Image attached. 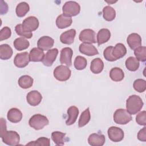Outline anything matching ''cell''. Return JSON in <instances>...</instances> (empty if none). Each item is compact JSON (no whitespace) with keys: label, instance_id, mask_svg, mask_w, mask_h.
Instances as JSON below:
<instances>
[{"label":"cell","instance_id":"cell-38","mask_svg":"<svg viewBox=\"0 0 146 146\" xmlns=\"http://www.w3.org/2000/svg\"><path fill=\"white\" fill-rule=\"evenodd\" d=\"M15 31L16 33L23 38L30 39L33 36V33H29L26 31H25L22 26V24H18L15 27Z\"/></svg>","mask_w":146,"mask_h":146},{"label":"cell","instance_id":"cell-31","mask_svg":"<svg viewBox=\"0 0 146 146\" xmlns=\"http://www.w3.org/2000/svg\"><path fill=\"white\" fill-rule=\"evenodd\" d=\"M103 16L106 21H112L115 18L116 11L111 6H106L103 9Z\"/></svg>","mask_w":146,"mask_h":146},{"label":"cell","instance_id":"cell-11","mask_svg":"<svg viewBox=\"0 0 146 146\" xmlns=\"http://www.w3.org/2000/svg\"><path fill=\"white\" fill-rule=\"evenodd\" d=\"M73 51L70 47H64L62 49L60 55V62L62 64H65L68 66L72 64V57Z\"/></svg>","mask_w":146,"mask_h":146},{"label":"cell","instance_id":"cell-6","mask_svg":"<svg viewBox=\"0 0 146 146\" xmlns=\"http://www.w3.org/2000/svg\"><path fill=\"white\" fill-rule=\"evenodd\" d=\"M2 141L8 145H17L20 141L19 134L14 131H6L1 137Z\"/></svg>","mask_w":146,"mask_h":146},{"label":"cell","instance_id":"cell-35","mask_svg":"<svg viewBox=\"0 0 146 146\" xmlns=\"http://www.w3.org/2000/svg\"><path fill=\"white\" fill-rule=\"evenodd\" d=\"M134 54L139 61L144 62L146 60V47L140 46L136 48L134 50Z\"/></svg>","mask_w":146,"mask_h":146},{"label":"cell","instance_id":"cell-40","mask_svg":"<svg viewBox=\"0 0 146 146\" xmlns=\"http://www.w3.org/2000/svg\"><path fill=\"white\" fill-rule=\"evenodd\" d=\"M11 35V29L9 27H4L0 31V40L2 41L9 38Z\"/></svg>","mask_w":146,"mask_h":146},{"label":"cell","instance_id":"cell-9","mask_svg":"<svg viewBox=\"0 0 146 146\" xmlns=\"http://www.w3.org/2000/svg\"><path fill=\"white\" fill-rule=\"evenodd\" d=\"M79 40L86 43H96L95 33V31L90 29H84L82 30L79 36Z\"/></svg>","mask_w":146,"mask_h":146},{"label":"cell","instance_id":"cell-22","mask_svg":"<svg viewBox=\"0 0 146 146\" xmlns=\"http://www.w3.org/2000/svg\"><path fill=\"white\" fill-rule=\"evenodd\" d=\"M68 118L66 121L67 125H71L75 123L79 115V110L76 106H71L67 110Z\"/></svg>","mask_w":146,"mask_h":146},{"label":"cell","instance_id":"cell-27","mask_svg":"<svg viewBox=\"0 0 146 146\" xmlns=\"http://www.w3.org/2000/svg\"><path fill=\"white\" fill-rule=\"evenodd\" d=\"M110 77L114 82H120L124 79V74L120 68L114 67L110 70Z\"/></svg>","mask_w":146,"mask_h":146},{"label":"cell","instance_id":"cell-24","mask_svg":"<svg viewBox=\"0 0 146 146\" xmlns=\"http://www.w3.org/2000/svg\"><path fill=\"white\" fill-rule=\"evenodd\" d=\"M111 32L107 29H100L97 34V42L98 46H100L107 41L110 39Z\"/></svg>","mask_w":146,"mask_h":146},{"label":"cell","instance_id":"cell-19","mask_svg":"<svg viewBox=\"0 0 146 146\" xmlns=\"http://www.w3.org/2000/svg\"><path fill=\"white\" fill-rule=\"evenodd\" d=\"M22 112L17 108H12L9 110L7 114V119L11 123H17L22 119Z\"/></svg>","mask_w":146,"mask_h":146},{"label":"cell","instance_id":"cell-30","mask_svg":"<svg viewBox=\"0 0 146 146\" xmlns=\"http://www.w3.org/2000/svg\"><path fill=\"white\" fill-rule=\"evenodd\" d=\"M126 68L131 71H135L138 70L140 66L139 61L135 57L130 56L128 58L125 62Z\"/></svg>","mask_w":146,"mask_h":146},{"label":"cell","instance_id":"cell-29","mask_svg":"<svg viewBox=\"0 0 146 146\" xmlns=\"http://www.w3.org/2000/svg\"><path fill=\"white\" fill-rule=\"evenodd\" d=\"M13 44L15 49L18 51L25 50L27 48L30 46L29 42L23 37H19L15 39Z\"/></svg>","mask_w":146,"mask_h":146},{"label":"cell","instance_id":"cell-33","mask_svg":"<svg viewBox=\"0 0 146 146\" xmlns=\"http://www.w3.org/2000/svg\"><path fill=\"white\" fill-rule=\"evenodd\" d=\"M29 10L30 6L29 4L26 2H22L16 7V14L18 17H23L29 12Z\"/></svg>","mask_w":146,"mask_h":146},{"label":"cell","instance_id":"cell-1","mask_svg":"<svg viewBox=\"0 0 146 146\" xmlns=\"http://www.w3.org/2000/svg\"><path fill=\"white\" fill-rule=\"evenodd\" d=\"M143 105L144 103L141 98L136 95L129 96L126 101L127 111L131 115H135L139 112Z\"/></svg>","mask_w":146,"mask_h":146},{"label":"cell","instance_id":"cell-8","mask_svg":"<svg viewBox=\"0 0 146 146\" xmlns=\"http://www.w3.org/2000/svg\"><path fill=\"white\" fill-rule=\"evenodd\" d=\"M108 136L109 139L113 142L121 141L124 138L123 131L117 127L112 126L108 129Z\"/></svg>","mask_w":146,"mask_h":146},{"label":"cell","instance_id":"cell-13","mask_svg":"<svg viewBox=\"0 0 146 146\" xmlns=\"http://www.w3.org/2000/svg\"><path fill=\"white\" fill-rule=\"evenodd\" d=\"M42 99L41 94L38 91L33 90L29 92L26 96L27 103L31 106H36L40 104Z\"/></svg>","mask_w":146,"mask_h":146},{"label":"cell","instance_id":"cell-45","mask_svg":"<svg viewBox=\"0 0 146 146\" xmlns=\"http://www.w3.org/2000/svg\"><path fill=\"white\" fill-rule=\"evenodd\" d=\"M8 11V5L3 1H1V14H6Z\"/></svg>","mask_w":146,"mask_h":146},{"label":"cell","instance_id":"cell-39","mask_svg":"<svg viewBox=\"0 0 146 146\" xmlns=\"http://www.w3.org/2000/svg\"><path fill=\"white\" fill-rule=\"evenodd\" d=\"M27 145H46L49 146L50 145V139L45 137H41L38 138L36 141H31L26 144Z\"/></svg>","mask_w":146,"mask_h":146},{"label":"cell","instance_id":"cell-17","mask_svg":"<svg viewBox=\"0 0 146 146\" xmlns=\"http://www.w3.org/2000/svg\"><path fill=\"white\" fill-rule=\"evenodd\" d=\"M127 42L132 50H135L141 45V38L137 33L130 34L127 38Z\"/></svg>","mask_w":146,"mask_h":146},{"label":"cell","instance_id":"cell-10","mask_svg":"<svg viewBox=\"0 0 146 146\" xmlns=\"http://www.w3.org/2000/svg\"><path fill=\"white\" fill-rule=\"evenodd\" d=\"M30 62L29 54L27 52H23L17 54L14 59V63L18 68H23L28 65Z\"/></svg>","mask_w":146,"mask_h":146},{"label":"cell","instance_id":"cell-44","mask_svg":"<svg viewBox=\"0 0 146 146\" xmlns=\"http://www.w3.org/2000/svg\"><path fill=\"white\" fill-rule=\"evenodd\" d=\"M6 128V121L3 117L1 118V137L5 134L7 131Z\"/></svg>","mask_w":146,"mask_h":146},{"label":"cell","instance_id":"cell-20","mask_svg":"<svg viewBox=\"0 0 146 146\" xmlns=\"http://www.w3.org/2000/svg\"><path fill=\"white\" fill-rule=\"evenodd\" d=\"M126 53L127 48L125 46L121 43H117L115 47H113L112 50V55L116 60L124 56Z\"/></svg>","mask_w":146,"mask_h":146},{"label":"cell","instance_id":"cell-4","mask_svg":"<svg viewBox=\"0 0 146 146\" xmlns=\"http://www.w3.org/2000/svg\"><path fill=\"white\" fill-rule=\"evenodd\" d=\"M132 120L131 115L127 110L120 108L115 111L113 113V120L118 124H126Z\"/></svg>","mask_w":146,"mask_h":146},{"label":"cell","instance_id":"cell-15","mask_svg":"<svg viewBox=\"0 0 146 146\" xmlns=\"http://www.w3.org/2000/svg\"><path fill=\"white\" fill-rule=\"evenodd\" d=\"M79 50L80 53L87 56H94L99 54L97 48L90 43H81L79 47Z\"/></svg>","mask_w":146,"mask_h":146},{"label":"cell","instance_id":"cell-25","mask_svg":"<svg viewBox=\"0 0 146 146\" xmlns=\"http://www.w3.org/2000/svg\"><path fill=\"white\" fill-rule=\"evenodd\" d=\"M104 68V63L100 58H96L94 59L90 64V70L94 74L100 73Z\"/></svg>","mask_w":146,"mask_h":146},{"label":"cell","instance_id":"cell-32","mask_svg":"<svg viewBox=\"0 0 146 146\" xmlns=\"http://www.w3.org/2000/svg\"><path fill=\"white\" fill-rule=\"evenodd\" d=\"M66 133L59 131H54L51 133V139L56 145H63Z\"/></svg>","mask_w":146,"mask_h":146},{"label":"cell","instance_id":"cell-42","mask_svg":"<svg viewBox=\"0 0 146 146\" xmlns=\"http://www.w3.org/2000/svg\"><path fill=\"white\" fill-rule=\"evenodd\" d=\"M113 48V46H108L105 48L103 51V55L105 59L110 62H113L116 60L113 58L112 55V50Z\"/></svg>","mask_w":146,"mask_h":146},{"label":"cell","instance_id":"cell-23","mask_svg":"<svg viewBox=\"0 0 146 146\" xmlns=\"http://www.w3.org/2000/svg\"><path fill=\"white\" fill-rule=\"evenodd\" d=\"M44 56V52L38 47H34L29 53V59L31 62H36L42 61Z\"/></svg>","mask_w":146,"mask_h":146},{"label":"cell","instance_id":"cell-3","mask_svg":"<svg viewBox=\"0 0 146 146\" xmlns=\"http://www.w3.org/2000/svg\"><path fill=\"white\" fill-rule=\"evenodd\" d=\"M80 6L75 1H67L62 7L63 14L67 17H74L79 14Z\"/></svg>","mask_w":146,"mask_h":146},{"label":"cell","instance_id":"cell-7","mask_svg":"<svg viewBox=\"0 0 146 146\" xmlns=\"http://www.w3.org/2000/svg\"><path fill=\"white\" fill-rule=\"evenodd\" d=\"M39 25V21L35 17L30 16L23 20L22 26L25 31L32 33L38 28Z\"/></svg>","mask_w":146,"mask_h":146},{"label":"cell","instance_id":"cell-28","mask_svg":"<svg viewBox=\"0 0 146 146\" xmlns=\"http://www.w3.org/2000/svg\"><path fill=\"white\" fill-rule=\"evenodd\" d=\"M18 83L21 88L27 89L33 86V79L29 75H23L19 78Z\"/></svg>","mask_w":146,"mask_h":146},{"label":"cell","instance_id":"cell-18","mask_svg":"<svg viewBox=\"0 0 146 146\" xmlns=\"http://www.w3.org/2000/svg\"><path fill=\"white\" fill-rule=\"evenodd\" d=\"M76 35V30L75 29H70L63 33L60 36V42L66 44H71L74 41Z\"/></svg>","mask_w":146,"mask_h":146},{"label":"cell","instance_id":"cell-14","mask_svg":"<svg viewBox=\"0 0 146 146\" xmlns=\"http://www.w3.org/2000/svg\"><path fill=\"white\" fill-rule=\"evenodd\" d=\"M54 43V40L48 36H43L40 37L38 42L37 46L38 48L43 51H47L50 50L53 46Z\"/></svg>","mask_w":146,"mask_h":146},{"label":"cell","instance_id":"cell-2","mask_svg":"<svg viewBox=\"0 0 146 146\" xmlns=\"http://www.w3.org/2000/svg\"><path fill=\"white\" fill-rule=\"evenodd\" d=\"M30 126L36 130L43 128L44 127L49 124L47 117L44 115L38 113L33 115L29 121Z\"/></svg>","mask_w":146,"mask_h":146},{"label":"cell","instance_id":"cell-12","mask_svg":"<svg viewBox=\"0 0 146 146\" xmlns=\"http://www.w3.org/2000/svg\"><path fill=\"white\" fill-rule=\"evenodd\" d=\"M58 54V50L57 48H52L47 51L44 54L43 59L42 60L43 64L47 67H50L55 62Z\"/></svg>","mask_w":146,"mask_h":146},{"label":"cell","instance_id":"cell-36","mask_svg":"<svg viewBox=\"0 0 146 146\" xmlns=\"http://www.w3.org/2000/svg\"><path fill=\"white\" fill-rule=\"evenodd\" d=\"M87 64V60L82 56H77L74 60V65L75 68L78 70H82L84 69Z\"/></svg>","mask_w":146,"mask_h":146},{"label":"cell","instance_id":"cell-21","mask_svg":"<svg viewBox=\"0 0 146 146\" xmlns=\"http://www.w3.org/2000/svg\"><path fill=\"white\" fill-rule=\"evenodd\" d=\"M72 19L71 17H67L63 14L59 15L56 19V26L60 29L67 28L72 24Z\"/></svg>","mask_w":146,"mask_h":146},{"label":"cell","instance_id":"cell-41","mask_svg":"<svg viewBox=\"0 0 146 146\" xmlns=\"http://www.w3.org/2000/svg\"><path fill=\"white\" fill-rule=\"evenodd\" d=\"M136 121L140 125L145 126L146 125V112L143 111L139 112L136 116Z\"/></svg>","mask_w":146,"mask_h":146},{"label":"cell","instance_id":"cell-5","mask_svg":"<svg viewBox=\"0 0 146 146\" xmlns=\"http://www.w3.org/2000/svg\"><path fill=\"white\" fill-rule=\"evenodd\" d=\"M53 74L56 80L64 82L69 79L71 76V71L68 67L62 64L57 66L54 69Z\"/></svg>","mask_w":146,"mask_h":146},{"label":"cell","instance_id":"cell-16","mask_svg":"<svg viewBox=\"0 0 146 146\" xmlns=\"http://www.w3.org/2000/svg\"><path fill=\"white\" fill-rule=\"evenodd\" d=\"M106 138L104 135L94 133L88 138V142L91 146H102L105 143Z\"/></svg>","mask_w":146,"mask_h":146},{"label":"cell","instance_id":"cell-34","mask_svg":"<svg viewBox=\"0 0 146 146\" xmlns=\"http://www.w3.org/2000/svg\"><path fill=\"white\" fill-rule=\"evenodd\" d=\"M91 119V114L90 112L89 108H86L81 114L79 121H78V126L79 127H83L86 125Z\"/></svg>","mask_w":146,"mask_h":146},{"label":"cell","instance_id":"cell-37","mask_svg":"<svg viewBox=\"0 0 146 146\" xmlns=\"http://www.w3.org/2000/svg\"><path fill=\"white\" fill-rule=\"evenodd\" d=\"M133 87L137 92H143L146 90V81L142 79H137L134 81Z\"/></svg>","mask_w":146,"mask_h":146},{"label":"cell","instance_id":"cell-43","mask_svg":"<svg viewBox=\"0 0 146 146\" xmlns=\"http://www.w3.org/2000/svg\"><path fill=\"white\" fill-rule=\"evenodd\" d=\"M137 139L141 141H146V127L141 129L137 133Z\"/></svg>","mask_w":146,"mask_h":146},{"label":"cell","instance_id":"cell-26","mask_svg":"<svg viewBox=\"0 0 146 146\" xmlns=\"http://www.w3.org/2000/svg\"><path fill=\"white\" fill-rule=\"evenodd\" d=\"M12 48L7 44H3L0 46V58L2 60H7L13 55Z\"/></svg>","mask_w":146,"mask_h":146}]
</instances>
